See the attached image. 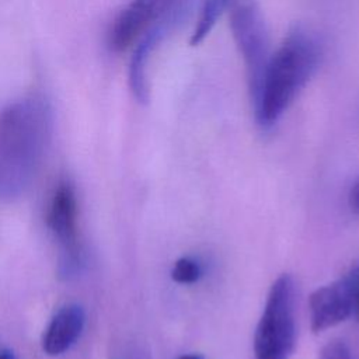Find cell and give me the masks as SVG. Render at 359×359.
<instances>
[{
  "mask_svg": "<svg viewBox=\"0 0 359 359\" xmlns=\"http://www.w3.org/2000/svg\"><path fill=\"white\" fill-rule=\"evenodd\" d=\"M52 132V109L42 95L15 100L0 111V198L28 187Z\"/></svg>",
  "mask_w": 359,
  "mask_h": 359,
  "instance_id": "1",
  "label": "cell"
},
{
  "mask_svg": "<svg viewBox=\"0 0 359 359\" xmlns=\"http://www.w3.org/2000/svg\"><path fill=\"white\" fill-rule=\"evenodd\" d=\"M320 41L303 27H294L271 53L258 91L251 100L255 121L272 128L318 69Z\"/></svg>",
  "mask_w": 359,
  "mask_h": 359,
  "instance_id": "2",
  "label": "cell"
},
{
  "mask_svg": "<svg viewBox=\"0 0 359 359\" xmlns=\"http://www.w3.org/2000/svg\"><path fill=\"white\" fill-rule=\"evenodd\" d=\"M296 346V285L282 273L271 285L254 334V359H289Z\"/></svg>",
  "mask_w": 359,
  "mask_h": 359,
  "instance_id": "3",
  "label": "cell"
},
{
  "mask_svg": "<svg viewBox=\"0 0 359 359\" xmlns=\"http://www.w3.org/2000/svg\"><path fill=\"white\" fill-rule=\"evenodd\" d=\"M227 13L234 42L245 65L252 100L271 56L268 31L255 0H231Z\"/></svg>",
  "mask_w": 359,
  "mask_h": 359,
  "instance_id": "4",
  "label": "cell"
},
{
  "mask_svg": "<svg viewBox=\"0 0 359 359\" xmlns=\"http://www.w3.org/2000/svg\"><path fill=\"white\" fill-rule=\"evenodd\" d=\"M187 8L188 0H130L116 14L108 29V46L115 52L125 50L151 25Z\"/></svg>",
  "mask_w": 359,
  "mask_h": 359,
  "instance_id": "5",
  "label": "cell"
},
{
  "mask_svg": "<svg viewBox=\"0 0 359 359\" xmlns=\"http://www.w3.org/2000/svg\"><path fill=\"white\" fill-rule=\"evenodd\" d=\"M359 266L342 278L316 289L309 299L313 332H321L345 321L358 304Z\"/></svg>",
  "mask_w": 359,
  "mask_h": 359,
  "instance_id": "6",
  "label": "cell"
},
{
  "mask_svg": "<svg viewBox=\"0 0 359 359\" xmlns=\"http://www.w3.org/2000/svg\"><path fill=\"white\" fill-rule=\"evenodd\" d=\"M48 226L63 248L60 272L63 276H72L79 271L81 258L77 248V199L69 182H62L53 194Z\"/></svg>",
  "mask_w": 359,
  "mask_h": 359,
  "instance_id": "7",
  "label": "cell"
},
{
  "mask_svg": "<svg viewBox=\"0 0 359 359\" xmlns=\"http://www.w3.org/2000/svg\"><path fill=\"white\" fill-rule=\"evenodd\" d=\"M185 10L172 13L165 18L160 20L149 29H146L135 42L132 57L129 62V87L133 97L146 104L149 101V79H147V66L150 56L158 46V43L168 35V32L181 21Z\"/></svg>",
  "mask_w": 359,
  "mask_h": 359,
  "instance_id": "8",
  "label": "cell"
},
{
  "mask_svg": "<svg viewBox=\"0 0 359 359\" xmlns=\"http://www.w3.org/2000/svg\"><path fill=\"white\" fill-rule=\"evenodd\" d=\"M86 323V313L80 304L70 303L59 309L52 317L42 338L46 355L56 356L69 351L80 338Z\"/></svg>",
  "mask_w": 359,
  "mask_h": 359,
  "instance_id": "9",
  "label": "cell"
},
{
  "mask_svg": "<svg viewBox=\"0 0 359 359\" xmlns=\"http://www.w3.org/2000/svg\"><path fill=\"white\" fill-rule=\"evenodd\" d=\"M231 0H203L198 21L191 35V45L196 46L205 41V38L215 28L220 15L227 11V7Z\"/></svg>",
  "mask_w": 359,
  "mask_h": 359,
  "instance_id": "10",
  "label": "cell"
},
{
  "mask_svg": "<svg viewBox=\"0 0 359 359\" xmlns=\"http://www.w3.org/2000/svg\"><path fill=\"white\" fill-rule=\"evenodd\" d=\"M201 278V266L191 258L182 257L175 261L171 269V279L177 283L189 285Z\"/></svg>",
  "mask_w": 359,
  "mask_h": 359,
  "instance_id": "11",
  "label": "cell"
},
{
  "mask_svg": "<svg viewBox=\"0 0 359 359\" xmlns=\"http://www.w3.org/2000/svg\"><path fill=\"white\" fill-rule=\"evenodd\" d=\"M318 359H352V353L344 341L332 339L323 346Z\"/></svg>",
  "mask_w": 359,
  "mask_h": 359,
  "instance_id": "12",
  "label": "cell"
},
{
  "mask_svg": "<svg viewBox=\"0 0 359 359\" xmlns=\"http://www.w3.org/2000/svg\"><path fill=\"white\" fill-rule=\"evenodd\" d=\"M348 205L351 210L356 215H359V177L352 184L349 194H348Z\"/></svg>",
  "mask_w": 359,
  "mask_h": 359,
  "instance_id": "13",
  "label": "cell"
},
{
  "mask_svg": "<svg viewBox=\"0 0 359 359\" xmlns=\"http://www.w3.org/2000/svg\"><path fill=\"white\" fill-rule=\"evenodd\" d=\"M0 359H17V358L10 349H3L0 351Z\"/></svg>",
  "mask_w": 359,
  "mask_h": 359,
  "instance_id": "14",
  "label": "cell"
},
{
  "mask_svg": "<svg viewBox=\"0 0 359 359\" xmlns=\"http://www.w3.org/2000/svg\"><path fill=\"white\" fill-rule=\"evenodd\" d=\"M178 359H203V356H201L198 353H189V355H182Z\"/></svg>",
  "mask_w": 359,
  "mask_h": 359,
  "instance_id": "15",
  "label": "cell"
},
{
  "mask_svg": "<svg viewBox=\"0 0 359 359\" xmlns=\"http://www.w3.org/2000/svg\"><path fill=\"white\" fill-rule=\"evenodd\" d=\"M356 310H358V313H359V292H358V304H356Z\"/></svg>",
  "mask_w": 359,
  "mask_h": 359,
  "instance_id": "16",
  "label": "cell"
}]
</instances>
